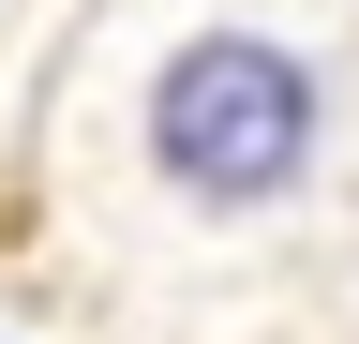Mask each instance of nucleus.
Here are the masks:
<instances>
[{
  "label": "nucleus",
  "mask_w": 359,
  "mask_h": 344,
  "mask_svg": "<svg viewBox=\"0 0 359 344\" xmlns=\"http://www.w3.org/2000/svg\"><path fill=\"white\" fill-rule=\"evenodd\" d=\"M330 150V75L285 30H180L150 60V180L180 209H285Z\"/></svg>",
  "instance_id": "nucleus-1"
}]
</instances>
